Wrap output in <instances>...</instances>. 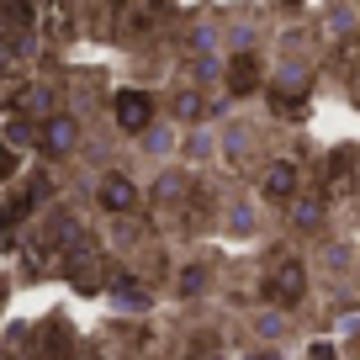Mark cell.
<instances>
[{
    "mask_svg": "<svg viewBox=\"0 0 360 360\" xmlns=\"http://www.w3.org/2000/svg\"><path fill=\"white\" fill-rule=\"evenodd\" d=\"M328 186H334V191H349V186H355V154H349V148L334 154V165H328Z\"/></svg>",
    "mask_w": 360,
    "mask_h": 360,
    "instance_id": "obj_6",
    "label": "cell"
},
{
    "mask_svg": "<svg viewBox=\"0 0 360 360\" xmlns=\"http://www.w3.org/2000/svg\"><path fill=\"white\" fill-rule=\"evenodd\" d=\"M255 79H259V64L249 53H238L233 64H228V90H233V96H249V90H255Z\"/></svg>",
    "mask_w": 360,
    "mask_h": 360,
    "instance_id": "obj_4",
    "label": "cell"
},
{
    "mask_svg": "<svg viewBox=\"0 0 360 360\" xmlns=\"http://www.w3.org/2000/svg\"><path fill=\"white\" fill-rule=\"evenodd\" d=\"M43 143H48V148H69V143H75V127H69V122H64V117H58V122H48V133H43Z\"/></svg>",
    "mask_w": 360,
    "mask_h": 360,
    "instance_id": "obj_7",
    "label": "cell"
},
{
    "mask_svg": "<svg viewBox=\"0 0 360 360\" xmlns=\"http://www.w3.org/2000/svg\"><path fill=\"white\" fill-rule=\"evenodd\" d=\"M297 297H302V265H297V259H276V265H270V281H265V302L292 307Z\"/></svg>",
    "mask_w": 360,
    "mask_h": 360,
    "instance_id": "obj_1",
    "label": "cell"
},
{
    "mask_svg": "<svg viewBox=\"0 0 360 360\" xmlns=\"http://www.w3.org/2000/svg\"><path fill=\"white\" fill-rule=\"evenodd\" d=\"M270 106H276L281 117H302V106H307V101H292V96H281V90H276V96H270Z\"/></svg>",
    "mask_w": 360,
    "mask_h": 360,
    "instance_id": "obj_8",
    "label": "cell"
},
{
    "mask_svg": "<svg viewBox=\"0 0 360 360\" xmlns=\"http://www.w3.org/2000/svg\"><path fill=\"white\" fill-rule=\"evenodd\" d=\"M148 117H154V101H148L143 90H122V96H117V122H122L127 133H143Z\"/></svg>",
    "mask_w": 360,
    "mask_h": 360,
    "instance_id": "obj_2",
    "label": "cell"
},
{
    "mask_svg": "<svg viewBox=\"0 0 360 360\" xmlns=\"http://www.w3.org/2000/svg\"><path fill=\"white\" fill-rule=\"evenodd\" d=\"M101 207L106 212H133L138 207V186L127 175H106L101 180Z\"/></svg>",
    "mask_w": 360,
    "mask_h": 360,
    "instance_id": "obj_3",
    "label": "cell"
},
{
    "mask_svg": "<svg viewBox=\"0 0 360 360\" xmlns=\"http://www.w3.org/2000/svg\"><path fill=\"white\" fill-rule=\"evenodd\" d=\"M292 186H297V169H292V165H276V169L265 175V196H270V202H286V196H292Z\"/></svg>",
    "mask_w": 360,
    "mask_h": 360,
    "instance_id": "obj_5",
    "label": "cell"
}]
</instances>
